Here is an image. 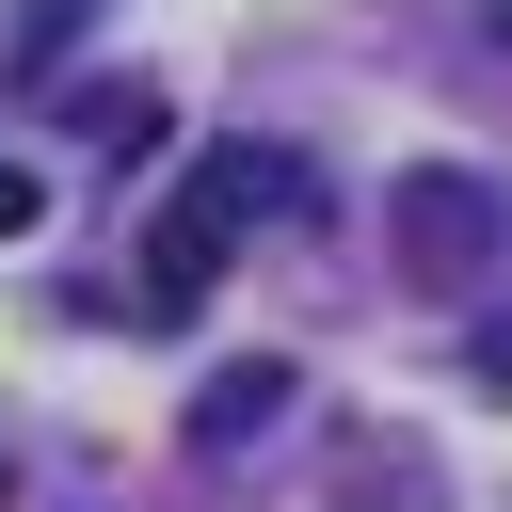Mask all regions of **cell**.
Instances as JSON below:
<instances>
[{
    "instance_id": "cell-3",
    "label": "cell",
    "mask_w": 512,
    "mask_h": 512,
    "mask_svg": "<svg viewBox=\"0 0 512 512\" xmlns=\"http://www.w3.org/2000/svg\"><path fill=\"white\" fill-rule=\"evenodd\" d=\"M272 416H288V368H272V352H256V368H208V400H192V448L224 464V448H256Z\"/></svg>"
},
{
    "instance_id": "cell-4",
    "label": "cell",
    "mask_w": 512,
    "mask_h": 512,
    "mask_svg": "<svg viewBox=\"0 0 512 512\" xmlns=\"http://www.w3.org/2000/svg\"><path fill=\"white\" fill-rule=\"evenodd\" d=\"M80 144L144 160V144H160V96H144V80H96V96H80Z\"/></svg>"
},
{
    "instance_id": "cell-5",
    "label": "cell",
    "mask_w": 512,
    "mask_h": 512,
    "mask_svg": "<svg viewBox=\"0 0 512 512\" xmlns=\"http://www.w3.org/2000/svg\"><path fill=\"white\" fill-rule=\"evenodd\" d=\"M80 16H96V0H16V64H64V48H80Z\"/></svg>"
},
{
    "instance_id": "cell-6",
    "label": "cell",
    "mask_w": 512,
    "mask_h": 512,
    "mask_svg": "<svg viewBox=\"0 0 512 512\" xmlns=\"http://www.w3.org/2000/svg\"><path fill=\"white\" fill-rule=\"evenodd\" d=\"M32 224H48V176H32V160H0V240H32Z\"/></svg>"
},
{
    "instance_id": "cell-2",
    "label": "cell",
    "mask_w": 512,
    "mask_h": 512,
    "mask_svg": "<svg viewBox=\"0 0 512 512\" xmlns=\"http://www.w3.org/2000/svg\"><path fill=\"white\" fill-rule=\"evenodd\" d=\"M384 240H400L416 288H464L480 256H512V208H496L480 176H400V192H384Z\"/></svg>"
},
{
    "instance_id": "cell-1",
    "label": "cell",
    "mask_w": 512,
    "mask_h": 512,
    "mask_svg": "<svg viewBox=\"0 0 512 512\" xmlns=\"http://www.w3.org/2000/svg\"><path fill=\"white\" fill-rule=\"evenodd\" d=\"M288 192H304V176H288L272 144H208V160L176 176V208L144 224V320H192V304L224 288V256H240Z\"/></svg>"
},
{
    "instance_id": "cell-7",
    "label": "cell",
    "mask_w": 512,
    "mask_h": 512,
    "mask_svg": "<svg viewBox=\"0 0 512 512\" xmlns=\"http://www.w3.org/2000/svg\"><path fill=\"white\" fill-rule=\"evenodd\" d=\"M480 384H512V320H480Z\"/></svg>"
},
{
    "instance_id": "cell-8",
    "label": "cell",
    "mask_w": 512,
    "mask_h": 512,
    "mask_svg": "<svg viewBox=\"0 0 512 512\" xmlns=\"http://www.w3.org/2000/svg\"><path fill=\"white\" fill-rule=\"evenodd\" d=\"M0 512H16V464H0Z\"/></svg>"
}]
</instances>
